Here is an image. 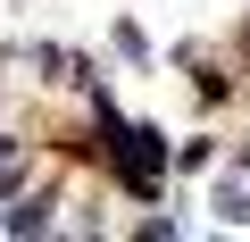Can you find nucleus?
Listing matches in <instances>:
<instances>
[{
	"label": "nucleus",
	"instance_id": "nucleus-3",
	"mask_svg": "<svg viewBox=\"0 0 250 242\" xmlns=\"http://www.w3.org/2000/svg\"><path fill=\"white\" fill-rule=\"evenodd\" d=\"M217 225H250V192H242V184L217 192Z\"/></svg>",
	"mask_w": 250,
	"mask_h": 242
},
{
	"label": "nucleus",
	"instance_id": "nucleus-1",
	"mask_svg": "<svg viewBox=\"0 0 250 242\" xmlns=\"http://www.w3.org/2000/svg\"><path fill=\"white\" fill-rule=\"evenodd\" d=\"M100 134H108V159H117V176H125V192H159V176H167V134L159 126H125V117L108 109V92H100Z\"/></svg>",
	"mask_w": 250,
	"mask_h": 242
},
{
	"label": "nucleus",
	"instance_id": "nucleus-2",
	"mask_svg": "<svg viewBox=\"0 0 250 242\" xmlns=\"http://www.w3.org/2000/svg\"><path fill=\"white\" fill-rule=\"evenodd\" d=\"M0 225H9V234H42V225H50V200H17Z\"/></svg>",
	"mask_w": 250,
	"mask_h": 242
}]
</instances>
